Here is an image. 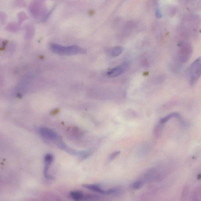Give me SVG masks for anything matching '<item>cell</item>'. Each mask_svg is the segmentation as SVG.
Listing matches in <instances>:
<instances>
[{"mask_svg":"<svg viewBox=\"0 0 201 201\" xmlns=\"http://www.w3.org/2000/svg\"><path fill=\"white\" fill-rule=\"evenodd\" d=\"M50 48L54 53L61 55H73L86 52L84 49L77 45L66 46L53 43L50 45Z\"/></svg>","mask_w":201,"mask_h":201,"instance_id":"6da1fadb","label":"cell"},{"mask_svg":"<svg viewBox=\"0 0 201 201\" xmlns=\"http://www.w3.org/2000/svg\"><path fill=\"white\" fill-rule=\"evenodd\" d=\"M201 76V57L194 62L190 66L189 70V82L191 85L196 83Z\"/></svg>","mask_w":201,"mask_h":201,"instance_id":"7a4b0ae2","label":"cell"},{"mask_svg":"<svg viewBox=\"0 0 201 201\" xmlns=\"http://www.w3.org/2000/svg\"><path fill=\"white\" fill-rule=\"evenodd\" d=\"M128 65L127 63H124L113 69L110 70L107 73V75L109 77H115L120 75L128 69Z\"/></svg>","mask_w":201,"mask_h":201,"instance_id":"3957f363","label":"cell"},{"mask_svg":"<svg viewBox=\"0 0 201 201\" xmlns=\"http://www.w3.org/2000/svg\"><path fill=\"white\" fill-rule=\"evenodd\" d=\"M53 160V156L50 154H48L45 157V167L44 169V175L46 179L52 180L54 178L53 176H51L48 173V169L50 164Z\"/></svg>","mask_w":201,"mask_h":201,"instance_id":"277c9868","label":"cell"},{"mask_svg":"<svg viewBox=\"0 0 201 201\" xmlns=\"http://www.w3.org/2000/svg\"><path fill=\"white\" fill-rule=\"evenodd\" d=\"M85 196L82 192L79 190L71 191L70 193V196L75 201H84Z\"/></svg>","mask_w":201,"mask_h":201,"instance_id":"5b68a950","label":"cell"},{"mask_svg":"<svg viewBox=\"0 0 201 201\" xmlns=\"http://www.w3.org/2000/svg\"><path fill=\"white\" fill-rule=\"evenodd\" d=\"M83 187L92 191L97 192L101 194H105V190L100 189L99 185L96 184H84L83 185Z\"/></svg>","mask_w":201,"mask_h":201,"instance_id":"8992f818","label":"cell"},{"mask_svg":"<svg viewBox=\"0 0 201 201\" xmlns=\"http://www.w3.org/2000/svg\"><path fill=\"white\" fill-rule=\"evenodd\" d=\"M123 48L122 46H116L112 48L109 51V54L111 56L116 57L119 56L123 51Z\"/></svg>","mask_w":201,"mask_h":201,"instance_id":"52a82bcc","label":"cell"},{"mask_svg":"<svg viewBox=\"0 0 201 201\" xmlns=\"http://www.w3.org/2000/svg\"><path fill=\"white\" fill-rule=\"evenodd\" d=\"M174 117L180 118V116L178 114H177V113H172V114L169 115L165 117V118L161 119L160 123H159L162 125L163 124L165 123L167 121L169 120L170 119L174 118Z\"/></svg>","mask_w":201,"mask_h":201,"instance_id":"ba28073f","label":"cell"},{"mask_svg":"<svg viewBox=\"0 0 201 201\" xmlns=\"http://www.w3.org/2000/svg\"><path fill=\"white\" fill-rule=\"evenodd\" d=\"M119 189L118 188H112L109 190H105V194L110 195V194H115L119 193Z\"/></svg>","mask_w":201,"mask_h":201,"instance_id":"9c48e42d","label":"cell"},{"mask_svg":"<svg viewBox=\"0 0 201 201\" xmlns=\"http://www.w3.org/2000/svg\"><path fill=\"white\" fill-rule=\"evenodd\" d=\"M143 185V182L141 181H137L133 183L132 187L134 189H140Z\"/></svg>","mask_w":201,"mask_h":201,"instance_id":"30bf717a","label":"cell"},{"mask_svg":"<svg viewBox=\"0 0 201 201\" xmlns=\"http://www.w3.org/2000/svg\"><path fill=\"white\" fill-rule=\"evenodd\" d=\"M119 153L120 152L119 151H116L112 153V154L109 156V159H108V161H109V162H110V161L113 160V159H115L117 156L119 155Z\"/></svg>","mask_w":201,"mask_h":201,"instance_id":"8fae6325","label":"cell"},{"mask_svg":"<svg viewBox=\"0 0 201 201\" xmlns=\"http://www.w3.org/2000/svg\"><path fill=\"white\" fill-rule=\"evenodd\" d=\"M156 16L158 18H160L162 17V14L161 10L159 9H157L155 12Z\"/></svg>","mask_w":201,"mask_h":201,"instance_id":"7c38bea8","label":"cell"}]
</instances>
